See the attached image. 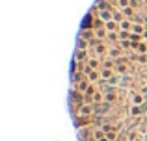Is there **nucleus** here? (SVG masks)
<instances>
[{
    "label": "nucleus",
    "mask_w": 147,
    "mask_h": 141,
    "mask_svg": "<svg viewBox=\"0 0 147 141\" xmlns=\"http://www.w3.org/2000/svg\"><path fill=\"white\" fill-rule=\"evenodd\" d=\"M84 47H86V41L80 39V41H78V48H84Z\"/></svg>",
    "instance_id": "nucleus-6"
},
{
    "label": "nucleus",
    "mask_w": 147,
    "mask_h": 141,
    "mask_svg": "<svg viewBox=\"0 0 147 141\" xmlns=\"http://www.w3.org/2000/svg\"><path fill=\"white\" fill-rule=\"evenodd\" d=\"M91 112H93V106L91 104H84L82 108H80V115H90Z\"/></svg>",
    "instance_id": "nucleus-1"
},
{
    "label": "nucleus",
    "mask_w": 147,
    "mask_h": 141,
    "mask_svg": "<svg viewBox=\"0 0 147 141\" xmlns=\"http://www.w3.org/2000/svg\"><path fill=\"white\" fill-rule=\"evenodd\" d=\"M104 50H106V48H104V47H102V45H99V47H97V52H99V54H102V52H104Z\"/></svg>",
    "instance_id": "nucleus-7"
},
{
    "label": "nucleus",
    "mask_w": 147,
    "mask_h": 141,
    "mask_svg": "<svg viewBox=\"0 0 147 141\" xmlns=\"http://www.w3.org/2000/svg\"><path fill=\"white\" fill-rule=\"evenodd\" d=\"M106 26H108V30H114V28H115V24H114V22H108Z\"/></svg>",
    "instance_id": "nucleus-9"
},
{
    "label": "nucleus",
    "mask_w": 147,
    "mask_h": 141,
    "mask_svg": "<svg viewBox=\"0 0 147 141\" xmlns=\"http://www.w3.org/2000/svg\"><path fill=\"white\" fill-rule=\"evenodd\" d=\"M140 112H142V110L138 108V106H136V108H132V110H130V113H132V115H138V113H140Z\"/></svg>",
    "instance_id": "nucleus-2"
},
{
    "label": "nucleus",
    "mask_w": 147,
    "mask_h": 141,
    "mask_svg": "<svg viewBox=\"0 0 147 141\" xmlns=\"http://www.w3.org/2000/svg\"><path fill=\"white\" fill-rule=\"evenodd\" d=\"M106 138L110 139V141H114V139H115V134H114V132H108V134H106Z\"/></svg>",
    "instance_id": "nucleus-3"
},
{
    "label": "nucleus",
    "mask_w": 147,
    "mask_h": 141,
    "mask_svg": "<svg viewBox=\"0 0 147 141\" xmlns=\"http://www.w3.org/2000/svg\"><path fill=\"white\" fill-rule=\"evenodd\" d=\"M119 37H121V39H127V37H129V33H127V32H121V33H119Z\"/></svg>",
    "instance_id": "nucleus-8"
},
{
    "label": "nucleus",
    "mask_w": 147,
    "mask_h": 141,
    "mask_svg": "<svg viewBox=\"0 0 147 141\" xmlns=\"http://www.w3.org/2000/svg\"><path fill=\"white\" fill-rule=\"evenodd\" d=\"M99 141H110V139H108V138H102V139H99Z\"/></svg>",
    "instance_id": "nucleus-11"
},
{
    "label": "nucleus",
    "mask_w": 147,
    "mask_h": 141,
    "mask_svg": "<svg viewBox=\"0 0 147 141\" xmlns=\"http://www.w3.org/2000/svg\"><path fill=\"white\" fill-rule=\"evenodd\" d=\"M134 102H136V104H140V102H142V97H140V95H134Z\"/></svg>",
    "instance_id": "nucleus-4"
},
{
    "label": "nucleus",
    "mask_w": 147,
    "mask_h": 141,
    "mask_svg": "<svg viewBox=\"0 0 147 141\" xmlns=\"http://www.w3.org/2000/svg\"><path fill=\"white\" fill-rule=\"evenodd\" d=\"M84 56H86V52H84V50H80V52H78V54H76V58H78V59H82V58H84Z\"/></svg>",
    "instance_id": "nucleus-5"
},
{
    "label": "nucleus",
    "mask_w": 147,
    "mask_h": 141,
    "mask_svg": "<svg viewBox=\"0 0 147 141\" xmlns=\"http://www.w3.org/2000/svg\"><path fill=\"white\" fill-rule=\"evenodd\" d=\"M90 67H91V69H93V67H97V61H95V59H91V61H90Z\"/></svg>",
    "instance_id": "nucleus-10"
}]
</instances>
